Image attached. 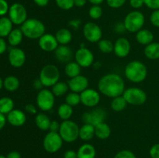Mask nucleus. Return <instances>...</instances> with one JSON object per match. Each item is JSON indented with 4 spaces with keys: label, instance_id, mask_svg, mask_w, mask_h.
I'll use <instances>...</instances> for the list:
<instances>
[{
    "label": "nucleus",
    "instance_id": "5fc2aeb1",
    "mask_svg": "<svg viewBox=\"0 0 159 158\" xmlns=\"http://www.w3.org/2000/svg\"><path fill=\"white\" fill-rule=\"evenodd\" d=\"M6 158H21V154H20V152L16 151H11L6 155Z\"/></svg>",
    "mask_w": 159,
    "mask_h": 158
},
{
    "label": "nucleus",
    "instance_id": "0eeeda50",
    "mask_svg": "<svg viewBox=\"0 0 159 158\" xmlns=\"http://www.w3.org/2000/svg\"><path fill=\"white\" fill-rule=\"evenodd\" d=\"M123 97L127 104L131 105H141L147 101V94L143 89L137 87H131L125 89L123 93Z\"/></svg>",
    "mask_w": 159,
    "mask_h": 158
},
{
    "label": "nucleus",
    "instance_id": "e2e57ef3",
    "mask_svg": "<svg viewBox=\"0 0 159 158\" xmlns=\"http://www.w3.org/2000/svg\"><path fill=\"white\" fill-rule=\"evenodd\" d=\"M0 158H6V156H3V155L0 154Z\"/></svg>",
    "mask_w": 159,
    "mask_h": 158
},
{
    "label": "nucleus",
    "instance_id": "72a5a7b5",
    "mask_svg": "<svg viewBox=\"0 0 159 158\" xmlns=\"http://www.w3.org/2000/svg\"><path fill=\"white\" fill-rule=\"evenodd\" d=\"M14 109V102L9 97H2L0 99V112L7 115Z\"/></svg>",
    "mask_w": 159,
    "mask_h": 158
},
{
    "label": "nucleus",
    "instance_id": "a211bd4d",
    "mask_svg": "<svg viewBox=\"0 0 159 158\" xmlns=\"http://www.w3.org/2000/svg\"><path fill=\"white\" fill-rule=\"evenodd\" d=\"M38 44L40 49L45 52H52L59 46L55 36L51 33H44L38 40Z\"/></svg>",
    "mask_w": 159,
    "mask_h": 158
},
{
    "label": "nucleus",
    "instance_id": "de8ad7c7",
    "mask_svg": "<svg viewBox=\"0 0 159 158\" xmlns=\"http://www.w3.org/2000/svg\"><path fill=\"white\" fill-rule=\"evenodd\" d=\"M60 125L61 123H59L57 121L52 120L51 122V125H50V132H57V133H58L59 129H60Z\"/></svg>",
    "mask_w": 159,
    "mask_h": 158
},
{
    "label": "nucleus",
    "instance_id": "864d4df0",
    "mask_svg": "<svg viewBox=\"0 0 159 158\" xmlns=\"http://www.w3.org/2000/svg\"><path fill=\"white\" fill-rule=\"evenodd\" d=\"M7 50V44L4 38L0 37V54H4Z\"/></svg>",
    "mask_w": 159,
    "mask_h": 158
},
{
    "label": "nucleus",
    "instance_id": "79ce46f5",
    "mask_svg": "<svg viewBox=\"0 0 159 158\" xmlns=\"http://www.w3.org/2000/svg\"><path fill=\"white\" fill-rule=\"evenodd\" d=\"M150 22L154 26L159 28V9L154 10L150 15Z\"/></svg>",
    "mask_w": 159,
    "mask_h": 158
},
{
    "label": "nucleus",
    "instance_id": "680f3d73",
    "mask_svg": "<svg viewBox=\"0 0 159 158\" xmlns=\"http://www.w3.org/2000/svg\"><path fill=\"white\" fill-rule=\"evenodd\" d=\"M2 87H4L3 86V80L1 78V77H0V90L2 88Z\"/></svg>",
    "mask_w": 159,
    "mask_h": 158
},
{
    "label": "nucleus",
    "instance_id": "393cba45",
    "mask_svg": "<svg viewBox=\"0 0 159 158\" xmlns=\"http://www.w3.org/2000/svg\"><path fill=\"white\" fill-rule=\"evenodd\" d=\"M111 135V129L105 122L95 126V136L100 139H107Z\"/></svg>",
    "mask_w": 159,
    "mask_h": 158
},
{
    "label": "nucleus",
    "instance_id": "423d86ee",
    "mask_svg": "<svg viewBox=\"0 0 159 158\" xmlns=\"http://www.w3.org/2000/svg\"><path fill=\"white\" fill-rule=\"evenodd\" d=\"M145 23L144 14L138 10L131 11L125 16L124 24L126 30L130 33H137L142 29Z\"/></svg>",
    "mask_w": 159,
    "mask_h": 158
},
{
    "label": "nucleus",
    "instance_id": "f03ea898",
    "mask_svg": "<svg viewBox=\"0 0 159 158\" xmlns=\"http://www.w3.org/2000/svg\"><path fill=\"white\" fill-rule=\"evenodd\" d=\"M124 75L127 80L133 83H141L147 77L148 68L140 60H132L126 65Z\"/></svg>",
    "mask_w": 159,
    "mask_h": 158
},
{
    "label": "nucleus",
    "instance_id": "c9c22d12",
    "mask_svg": "<svg viewBox=\"0 0 159 158\" xmlns=\"http://www.w3.org/2000/svg\"><path fill=\"white\" fill-rule=\"evenodd\" d=\"M98 47L103 54H110L113 51V43L108 39H101L98 42Z\"/></svg>",
    "mask_w": 159,
    "mask_h": 158
},
{
    "label": "nucleus",
    "instance_id": "a19ab883",
    "mask_svg": "<svg viewBox=\"0 0 159 158\" xmlns=\"http://www.w3.org/2000/svg\"><path fill=\"white\" fill-rule=\"evenodd\" d=\"M107 5L112 9H119L125 4L127 0H106Z\"/></svg>",
    "mask_w": 159,
    "mask_h": 158
},
{
    "label": "nucleus",
    "instance_id": "39448f33",
    "mask_svg": "<svg viewBox=\"0 0 159 158\" xmlns=\"http://www.w3.org/2000/svg\"><path fill=\"white\" fill-rule=\"evenodd\" d=\"M39 79L41 81L43 87H53L60 79V71L54 64H47L42 68L39 74Z\"/></svg>",
    "mask_w": 159,
    "mask_h": 158
},
{
    "label": "nucleus",
    "instance_id": "ddd939ff",
    "mask_svg": "<svg viewBox=\"0 0 159 158\" xmlns=\"http://www.w3.org/2000/svg\"><path fill=\"white\" fill-rule=\"evenodd\" d=\"M80 98L81 103L89 108H94L97 106L101 99L99 91L89 88L80 93Z\"/></svg>",
    "mask_w": 159,
    "mask_h": 158
},
{
    "label": "nucleus",
    "instance_id": "b1692460",
    "mask_svg": "<svg viewBox=\"0 0 159 158\" xmlns=\"http://www.w3.org/2000/svg\"><path fill=\"white\" fill-rule=\"evenodd\" d=\"M95 136V126L84 123L79 129V138L83 141H89Z\"/></svg>",
    "mask_w": 159,
    "mask_h": 158
},
{
    "label": "nucleus",
    "instance_id": "20e7f679",
    "mask_svg": "<svg viewBox=\"0 0 159 158\" xmlns=\"http://www.w3.org/2000/svg\"><path fill=\"white\" fill-rule=\"evenodd\" d=\"M79 126L72 120L62 121L58 133L64 142L73 143L79 138Z\"/></svg>",
    "mask_w": 159,
    "mask_h": 158
},
{
    "label": "nucleus",
    "instance_id": "f704fd0d",
    "mask_svg": "<svg viewBox=\"0 0 159 158\" xmlns=\"http://www.w3.org/2000/svg\"><path fill=\"white\" fill-rule=\"evenodd\" d=\"M51 88H52L51 91H52L55 97H60V96L64 95V94L68 92V89H69L68 83L65 81H57Z\"/></svg>",
    "mask_w": 159,
    "mask_h": 158
},
{
    "label": "nucleus",
    "instance_id": "4d7b16f0",
    "mask_svg": "<svg viewBox=\"0 0 159 158\" xmlns=\"http://www.w3.org/2000/svg\"><path fill=\"white\" fill-rule=\"evenodd\" d=\"M6 122H7V119H6V116L4 114L0 112V130L4 128V126L6 125Z\"/></svg>",
    "mask_w": 159,
    "mask_h": 158
},
{
    "label": "nucleus",
    "instance_id": "a18cd8bd",
    "mask_svg": "<svg viewBox=\"0 0 159 158\" xmlns=\"http://www.w3.org/2000/svg\"><path fill=\"white\" fill-rule=\"evenodd\" d=\"M151 158H159V143H155L149 150Z\"/></svg>",
    "mask_w": 159,
    "mask_h": 158
},
{
    "label": "nucleus",
    "instance_id": "ea45409f",
    "mask_svg": "<svg viewBox=\"0 0 159 158\" xmlns=\"http://www.w3.org/2000/svg\"><path fill=\"white\" fill-rule=\"evenodd\" d=\"M113 158H137L136 155L128 150H123L117 152Z\"/></svg>",
    "mask_w": 159,
    "mask_h": 158
},
{
    "label": "nucleus",
    "instance_id": "7c9ffc66",
    "mask_svg": "<svg viewBox=\"0 0 159 158\" xmlns=\"http://www.w3.org/2000/svg\"><path fill=\"white\" fill-rule=\"evenodd\" d=\"M3 86L7 91H15L20 87V80L16 76H8L3 80Z\"/></svg>",
    "mask_w": 159,
    "mask_h": 158
},
{
    "label": "nucleus",
    "instance_id": "aec40b11",
    "mask_svg": "<svg viewBox=\"0 0 159 158\" xmlns=\"http://www.w3.org/2000/svg\"><path fill=\"white\" fill-rule=\"evenodd\" d=\"M54 52L56 59L61 63H68L73 57L72 50L67 45H59Z\"/></svg>",
    "mask_w": 159,
    "mask_h": 158
},
{
    "label": "nucleus",
    "instance_id": "37998d69",
    "mask_svg": "<svg viewBox=\"0 0 159 158\" xmlns=\"http://www.w3.org/2000/svg\"><path fill=\"white\" fill-rule=\"evenodd\" d=\"M144 5L152 10L159 9V0H144Z\"/></svg>",
    "mask_w": 159,
    "mask_h": 158
},
{
    "label": "nucleus",
    "instance_id": "4be33fe9",
    "mask_svg": "<svg viewBox=\"0 0 159 158\" xmlns=\"http://www.w3.org/2000/svg\"><path fill=\"white\" fill-rule=\"evenodd\" d=\"M96 150L94 146L84 143L77 150V158H96Z\"/></svg>",
    "mask_w": 159,
    "mask_h": 158
},
{
    "label": "nucleus",
    "instance_id": "58836bf2",
    "mask_svg": "<svg viewBox=\"0 0 159 158\" xmlns=\"http://www.w3.org/2000/svg\"><path fill=\"white\" fill-rule=\"evenodd\" d=\"M57 6L63 10H69L74 7V0H55Z\"/></svg>",
    "mask_w": 159,
    "mask_h": 158
},
{
    "label": "nucleus",
    "instance_id": "2eb2a0df",
    "mask_svg": "<svg viewBox=\"0 0 159 158\" xmlns=\"http://www.w3.org/2000/svg\"><path fill=\"white\" fill-rule=\"evenodd\" d=\"M8 58L11 66L15 68H21L26 62V54L20 48L12 46L9 50Z\"/></svg>",
    "mask_w": 159,
    "mask_h": 158
},
{
    "label": "nucleus",
    "instance_id": "5701e85b",
    "mask_svg": "<svg viewBox=\"0 0 159 158\" xmlns=\"http://www.w3.org/2000/svg\"><path fill=\"white\" fill-rule=\"evenodd\" d=\"M54 36L59 45H68L72 40V34L71 31L66 28L59 29Z\"/></svg>",
    "mask_w": 159,
    "mask_h": 158
},
{
    "label": "nucleus",
    "instance_id": "dca6fc26",
    "mask_svg": "<svg viewBox=\"0 0 159 158\" xmlns=\"http://www.w3.org/2000/svg\"><path fill=\"white\" fill-rule=\"evenodd\" d=\"M68 88L73 92L82 93V91L87 89L89 87V80L85 76L79 74L76 77L70 78L67 82Z\"/></svg>",
    "mask_w": 159,
    "mask_h": 158
},
{
    "label": "nucleus",
    "instance_id": "f8f14e48",
    "mask_svg": "<svg viewBox=\"0 0 159 158\" xmlns=\"http://www.w3.org/2000/svg\"><path fill=\"white\" fill-rule=\"evenodd\" d=\"M82 33L84 37L90 43H98L102 37L100 26L93 22H88L84 25Z\"/></svg>",
    "mask_w": 159,
    "mask_h": 158
},
{
    "label": "nucleus",
    "instance_id": "c85d7f7f",
    "mask_svg": "<svg viewBox=\"0 0 159 158\" xmlns=\"http://www.w3.org/2000/svg\"><path fill=\"white\" fill-rule=\"evenodd\" d=\"M23 37L24 36H23V33L21 29L16 28V29H13L11 31V33L7 37L8 42H9V43L11 46L15 47V46H17L21 43Z\"/></svg>",
    "mask_w": 159,
    "mask_h": 158
},
{
    "label": "nucleus",
    "instance_id": "3c124183",
    "mask_svg": "<svg viewBox=\"0 0 159 158\" xmlns=\"http://www.w3.org/2000/svg\"><path fill=\"white\" fill-rule=\"evenodd\" d=\"M64 158H77V152L72 150H66L64 153Z\"/></svg>",
    "mask_w": 159,
    "mask_h": 158
},
{
    "label": "nucleus",
    "instance_id": "f3484780",
    "mask_svg": "<svg viewBox=\"0 0 159 158\" xmlns=\"http://www.w3.org/2000/svg\"><path fill=\"white\" fill-rule=\"evenodd\" d=\"M113 52L116 57L124 58L130 52V43L125 37H120L113 43Z\"/></svg>",
    "mask_w": 159,
    "mask_h": 158
},
{
    "label": "nucleus",
    "instance_id": "2f4dec72",
    "mask_svg": "<svg viewBox=\"0 0 159 158\" xmlns=\"http://www.w3.org/2000/svg\"><path fill=\"white\" fill-rule=\"evenodd\" d=\"M57 115L63 121L68 120L73 115V107L70 106L67 103L61 104L57 108Z\"/></svg>",
    "mask_w": 159,
    "mask_h": 158
},
{
    "label": "nucleus",
    "instance_id": "49530a36",
    "mask_svg": "<svg viewBox=\"0 0 159 158\" xmlns=\"http://www.w3.org/2000/svg\"><path fill=\"white\" fill-rule=\"evenodd\" d=\"M130 5L132 8L138 9L144 5V0H130Z\"/></svg>",
    "mask_w": 159,
    "mask_h": 158
},
{
    "label": "nucleus",
    "instance_id": "bb28decb",
    "mask_svg": "<svg viewBox=\"0 0 159 158\" xmlns=\"http://www.w3.org/2000/svg\"><path fill=\"white\" fill-rule=\"evenodd\" d=\"M51 122V119L45 113H38L35 117L36 125L42 131H48V130H49Z\"/></svg>",
    "mask_w": 159,
    "mask_h": 158
},
{
    "label": "nucleus",
    "instance_id": "1a4fd4ad",
    "mask_svg": "<svg viewBox=\"0 0 159 158\" xmlns=\"http://www.w3.org/2000/svg\"><path fill=\"white\" fill-rule=\"evenodd\" d=\"M63 139L57 132H49L43 139V147L49 153H54L60 150L63 145Z\"/></svg>",
    "mask_w": 159,
    "mask_h": 158
},
{
    "label": "nucleus",
    "instance_id": "052dcab7",
    "mask_svg": "<svg viewBox=\"0 0 159 158\" xmlns=\"http://www.w3.org/2000/svg\"><path fill=\"white\" fill-rule=\"evenodd\" d=\"M87 1H89L93 5H100L101 3H102L104 0H87Z\"/></svg>",
    "mask_w": 159,
    "mask_h": 158
},
{
    "label": "nucleus",
    "instance_id": "473e14b6",
    "mask_svg": "<svg viewBox=\"0 0 159 158\" xmlns=\"http://www.w3.org/2000/svg\"><path fill=\"white\" fill-rule=\"evenodd\" d=\"M127 105L128 104L126 102L125 99L123 97V95H120L112 99L110 107L114 112H122L123 110L125 109Z\"/></svg>",
    "mask_w": 159,
    "mask_h": 158
},
{
    "label": "nucleus",
    "instance_id": "6e6d98bb",
    "mask_svg": "<svg viewBox=\"0 0 159 158\" xmlns=\"http://www.w3.org/2000/svg\"><path fill=\"white\" fill-rule=\"evenodd\" d=\"M115 31L117 33H123L124 31H126L125 26H124V23H118L115 26Z\"/></svg>",
    "mask_w": 159,
    "mask_h": 158
},
{
    "label": "nucleus",
    "instance_id": "4c0bfd02",
    "mask_svg": "<svg viewBox=\"0 0 159 158\" xmlns=\"http://www.w3.org/2000/svg\"><path fill=\"white\" fill-rule=\"evenodd\" d=\"M89 15L93 20H99L102 15V9L99 5H93L89 10Z\"/></svg>",
    "mask_w": 159,
    "mask_h": 158
},
{
    "label": "nucleus",
    "instance_id": "8fccbe9b",
    "mask_svg": "<svg viewBox=\"0 0 159 158\" xmlns=\"http://www.w3.org/2000/svg\"><path fill=\"white\" fill-rule=\"evenodd\" d=\"M33 88L35 90H38V91H40L43 88V85L42 84L41 81L39 78L35 79V80L33 81Z\"/></svg>",
    "mask_w": 159,
    "mask_h": 158
},
{
    "label": "nucleus",
    "instance_id": "412c9836",
    "mask_svg": "<svg viewBox=\"0 0 159 158\" xmlns=\"http://www.w3.org/2000/svg\"><path fill=\"white\" fill-rule=\"evenodd\" d=\"M136 40L141 45L147 46L154 42L153 33L147 29H140L136 33Z\"/></svg>",
    "mask_w": 159,
    "mask_h": 158
},
{
    "label": "nucleus",
    "instance_id": "13d9d810",
    "mask_svg": "<svg viewBox=\"0 0 159 158\" xmlns=\"http://www.w3.org/2000/svg\"><path fill=\"white\" fill-rule=\"evenodd\" d=\"M50 0H34V3L40 7H44L47 6L49 3Z\"/></svg>",
    "mask_w": 159,
    "mask_h": 158
},
{
    "label": "nucleus",
    "instance_id": "9b49d317",
    "mask_svg": "<svg viewBox=\"0 0 159 158\" xmlns=\"http://www.w3.org/2000/svg\"><path fill=\"white\" fill-rule=\"evenodd\" d=\"M107 117V112L101 107H97L89 112H85L82 114V119L84 123L91 124V125H97L98 124L103 122Z\"/></svg>",
    "mask_w": 159,
    "mask_h": 158
},
{
    "label": "nucleus",
    "instance_id": "4468645a",
    "mask_svg": "<svg viewBox=\"0 0 159 158\" xmlns=\"http://www.w3.org/2000/svg\"><path fill=\"white\" fill-rule=\"evenodd\" d=\"M75 60L81 68H89L94 63V55L88 48L80 47L75 54Z\"/></svg>",
    "mask_w": 159,
    "mask_h": 158
},
{
    "label": "nucleus",
    "instance_id": "603ef678",
    "mask_svg": "<svg viewBox=\"0 0 159 158\" xmlns=\"http://www.w3.org/2000/svg\"><path fill=\"white\" fill-rule=\"evenodd\" d=\"M80 24H81V21L79 20H72L68 23V26H69L71 28H72V29H75V30L79 29V26H80Z\"/></svg>",
    "mask_w": 159,
    "mask_h": 158
},
{
    "label": "nucleus",
    "instance_id": "7ed1b4c3",
    "mask_svg": "<svg viewBox=\"0 0 159 158\" xmlns=\"http://www.w3.org/2000/svg\"><path fill=\"white\" fill-rule=\"evenodd\" d=\"M20 29L23 32V36L28 39L37 40L40 39L45 33L44 24L40 20L34 18L27 19L21 25Z\"/></svg>",
    "mask_w": 159,
    "mask_h": 158
},
{
    "label": "nucleus",
    "instance_id": "c756f323",
    "mask_svg": "<svg viewBox=\"0 0 159 158\" xmlns=\"http://www.w3.org/2000/svg\"><path fill=\"white\" fill-rule=\"evenodd\" d=\"M81 72V67L77 62L70 61L67 63L65 68V73L68 77L72 78L79 75Z\"/></svg>",
    "mask_w": 159,
    "mask_h": 158
},
{
    "label": "nucleus",
    "instance_id": "bf43d9fd",
    "mask_svg": "<svg viewBox=\"0 0 159 158\" xmlns=\"http://www.w3.org/2000/svg\"><path fill=\"white\" fill-rule=\"evenodd\" d=\"M87 0H74L75 6L77 7H83L86 4Z\"/></svg>",
    "mask_w": 159,
    "mask_h": 158
},
{
    "label": "nucleus",
    "instance_id": "6ab92c4d",
    "mask_svg": "<svg viewBox=\"0 0 159 158\" xmlns=\"http://www.w3.org/2000/svg\"><path fill=\"white\" fill-rule=\"evenodd\" d=\"M7 122L13 126H22L26 121V114L20 109H13L7 114Z\"/></svg>",
    "mask_w": 159,
    "mask_h": 158
},
{
    "label": "nucleus",
    "instance_id": "a878e982",
    "mask_svg": "<svg viewBox=\"0 0 159 158\" xmlns=\"http://www.w3.org/2000/svg\"><path fill=\"white\" fill-rule=\"evenodd\" d=\"M144 54L149 60H158L159 59V43L152 42L150 44L145 46Z\"/></svg>",
    "mask_w": 159,
    "mask_h": 158
},
{
    "label": "nucleus",
    "instance_id": "9d476101",
    "mask_svg": "<svg viewBox=\"0 0 159 158\" xmlns=\"http://www.w3.org/2000/svg\"><path fill=\"white\" fill-rule=\"evenodd\" d=\"M9 18L12 23L15 25L21 26L26 20H27V12L23 5L21 3H13L9 6Z\"/></svg>",
    "mask_w": 159,
    "mask_h": 158
},
{
    "label": "nucleus",
    "instance_id": "c03bdc74",
    "mask_svg": "<svg viewBox=\"0 0 159 158\" xmlns=\"http://www.w3.org/2000/svg\"><path fill=\"white\" fill-rule=\"evenodd\" d=\"M9 6L6 0H0V16H4L9 12Z\"/></svg>",
    "mask_w": 159,
    "mask_h": 158
},
{
    "label": "nucleus",
    "instance_id": "09e8293b",
    "mask_svg": "<svg viewBox=\"0 0 159 158\" xmlns=\"http://www.w3.org/2000/svg\"><path fill=\"white\" fill-rule=\"evenodd\" d=\"M25 111L31 115L37 114V108L33 104H27L25 105Z\"/></svg>",
    "mask_w": 159,
    "mask_h": 158
},
{
    "label": "nucleus",
    "instance_id": "f257e3e1",
    "mask_svg": "<svg viewBox=\"0 0 159 158\" xmlns=\"http://www.w3.org/2000/svg\"><path fill=\"white\" fill-rule=\"evenodd\" d=\"M98 89L103 95L115 98L122 95L125 91V82L120 74L109 73L102 76L98 82Z\"/></svg>",
    "mask_w": 159,
    "mask_h": 158
},
{
    "label": "nucleus",
    "instance_id": "e433bc0d",
    "mask_svg": "<svg viewBox=\"0 0 159 158\" xmlns=\"http://www.w3.org/2000/svg\"><path fill=\"white\" fill-rule=\"evenodd\" d=\"M65 103L69 105L71 107H75L81 103L80 94L76 92H69L67 94L65 97Z\"/></svg>",
    "mask_w": 159,
    "mask_h": 158
},
{
    "label": "nucleus",
    "instance_id": "cd10ccee",
    "mask_svg": "<svg viewBox=\"0 0 159 158\" xmlns=\"http://www.w3.org/2000/svg\"><path fill=\"white\" fill-rule=\"evenodd\" d=\"M13 23L9 17L2 16L0 18V37L4 38L9 36L11 31L12 30Z\"/></svg>",
    "mask_w": 159,
    "mask_h": 158
},
{
    "label": "nucleus",
    "instance_id": "6e6552de",
    "mask_svg": "<svg viewBox=\"0 0 159 158\" xmlns=\"http://www.w3.org/2000/svg\"><path fill=\"white\" fill-rule=\"evenodd\" d=\"M36 102L37 107L43 112L50 111L55 103V96L49 89L43 88L37 93Z\"/></svg>",
    "mask_w": 159,
    "mask_h": 158
}]
</instances>
